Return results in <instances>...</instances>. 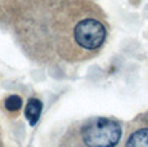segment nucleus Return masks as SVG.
I'll list each match as a JSON object with an SVG mask.
<instances>
[{
	"label": "nucleus",
	"instance_id": "3",
	"mask_svg": "<svg viewBox=\"0 0 148 147\" xmlns=\"http://www.w3.org/2000/svg\"><path fill=\"white\" fill-rule=\"evenodd\" d=\"M41 110H42V103L40 100H38V98L28 100L25 114H26V117L31 126L36 125V123L39 121L40 115H41Z\"/></svg>",
	"mask_w": 148,
	"mask_h": 147
},
{
	"label": "nucleus",
	"instance_id": "5",
	"mask_svg": "<svg viewBox=\"0 0 148 147\" xmlns=\"http://www.w3.org/2000/svg\"><path fill=\"white\" fill-rule=\"evenodd\" d=\"M22 106V100L19 95H10L5 101V107L9 111H18Z\"/></svg>",
	"mask_w": 148,
	"mask_h": 147
},
{
	"label": "nucleus",
	"instance_id": "1",
	"mask_svg": "<svg viewBox=\"0 0 148 147\" xmlns=\"http://www.w3.org/2000/svg\"><path fill=\"white\" fill-rule=\"evenodd\" d=\"M121 126L107 117H93L79 123L64 137L59 147H117Z\"/></svg>",
	"mask_w": 148,
	"mask_h": 147
},
{
	"label": "nucleus",
	"instance_id": "2",
	"mask_svg": "<svg viewBox=\"0 0 148 147\" xmlns=\"http://www.w3.org/2000/svg\"><path fill=\"white\" fill-rule=\"evenodd\" d=\"M75 39L77 44L85 49H97L106 39V29L97 19L86 18L79 22L75 27Z\"/></svg>",
	"mask_w": 148,
	"mask_h": 147
},
{
	"label": "nucleus",
	"instance_id": "4",
	"mask_svg": "<svg viewBox=\"0 0 148 147\" xmlns=\"http://www.w3.org/2000/svg\"><path fill=\"white\" fill-rule=\"evenodd\" d=\"M126 147H148V128L132 133L126 141Z\"/></svg>",
	"mask_w": 148,
	"mask_h": 147
}]
</instances>
